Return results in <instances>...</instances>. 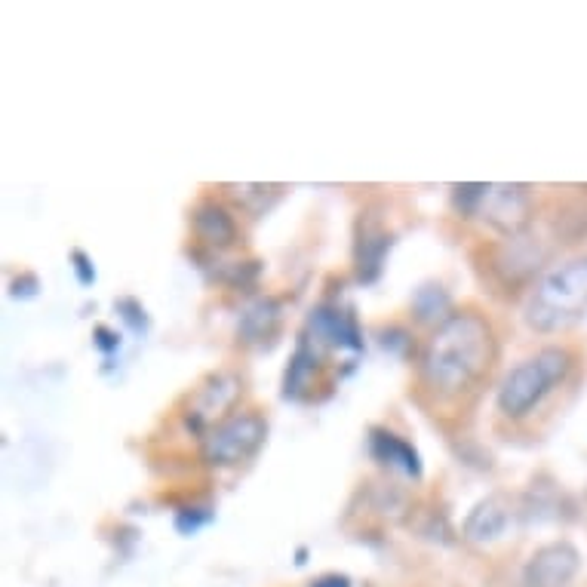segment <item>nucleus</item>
<instances>
[{
  "instance_id": "nucleus-11",
  "label": "nucleus",
  "mask_w": 587,
  "mask_h": 587,
  "mask_svg": "<svg viewBox=\"0 0 587 587\" xmlns=\"http://www.w3.org/2000/svg\"><path fill=\"white\" fill-rule=\"evenodd\" d=\"M329 351L314 345L305 332H299L296 351L289 357V366L283 372V397L286 400H311L314 388H323V375H326V360Z\"/></svg>"
},
{
  "instance_id": "nucleus-5",
  "label": "nucleus",
  "mask_w": 587,
  "mask_h": 587,
  "mask_svg": "<svg viewBox=\"0 0 587 587\" xmlns=\"http://www.w3.org/2000/svg\"><path fill=\"white\" fill-rule=\"evenodd\" d=\"M243 394V382L234 372H213L206 379L191 388V394L185 397V428L191 434H197V440H203L216 425H222L225 418H231L237 412Z\"/></svg>"
},
{
  "instance_id": "nucleus-16",
  "label": "nucleus",
  "mask_w": 587,
  "mask_h": 587,
  "mask_svg": "<svg viewBox=\"0 0 587 587\" xmlns=\"http://www.w3.org/2000/svg\"><path fill=\"white\" fill-rule=\"evenodd\" d=\"M452 311H455L452 296L440 283H425L415 289V296H412V320L415 323H425V326L437 329Z\"/></svg>"
},
{
  "instance_id": "nucleus-21",
  "label": "nucleus",
  "mask_w": 587,
  "mask_h": 587,
  "mask_svg": "<svg viewBox=\"0 0 587 587\" xmlns=\"http://www.w3.org/2000/svg\"><path fill=\"white\" fill-rule=\"evenodd\" d=\"M93 345H96L102 354H111V351H117V348H120V335H117L111 326L99 323V326L93 329Z\"/></svg>"
},
{
  "instance_id": "nucleus-14",
  "label": "nucleus",
  "mask_w": 587,
  "mask_h": 587,
  "mask_svg": "<svg viewBox=\"0 0 587 587\" xmlns=\"http://www.w3.org/2000/svg\"><path fill=\"white\" fill-rule=\"evenodd\" d=\"M511 520H514L511 498L501 495V492H492L483 501H477L461 532H465V538L474 541V544H492L508 532Z\"/></svg>"
},
{
  "instance_id": "nucleus-3",
  "label": "nucleus",
  "mask_w": 587,
  "mask_h": 587,
  "mask_svg": "<svg viewBox=\"0 0 587 587\" xmlns=\"http://www.w3.org/2000/svg\"><path fill=\"white\" fill-rule=\"evenodd\" d=\"M587 317V256H569L544 268L526 292L523 320L538 335H554Z\"/></svg>"
},
{
  "instance_id": "nucleus-8",
  "label": "nucleus",
  "mask_w": 587,
  "mask_h": 587,
  "mask_svg": "<svg viewBox=\"0 0 587 587\" xmlns=\"http://www.w3.org/2000/svg\"><path fill=\"white\" fill-rule=\"evenodd\" d=\"M302 332L329 354H363V332L354 317V308L323 302L308 314Z\"/></svg>"
},
{
  "instance_id": "nucleus-17",
  "label": "nucleus",
  "mask_w": 587,
  "mask_h": 587,
  "mask_svg": "<svg viewBox=\"0 0 587 587\" xmlns=\"http://www.w3.org/2000/svg\"><path fill=\"white\" fill-rule=\"evenodd\" d=\"M234 191H237L234 197L243 209H249V213H256V216H265L283 188L280 185H243V188H234Z\"/></svg>"
},
{
  "instance_id": "nucleus-18",
  "label": "nucleus",
  "mask_w": 587,
  "mask_h": 587,
  "mask_svg": "<svg viewBox=\"0 0 587 587\" xmlns=\"http://www.w3.org/2000/svg\"><path fill=\"white\" fill-rule=\"evenodd\" d=\"M209 520H213V508H206V505H188L176 514V529L182 535H194L197 529H203Z\"/></svg>"
},
{
  "instance_id": "nucleus-9",
  "label": "nucleus",
  "mask_w": 587,
  "mask_h": 587,
  "mask_svg": "<svg viewBox=\"0 0 587 587\" xmlns=\"http://www.w3.org/2000/svg\"><path fill=\"white\" fill-rule=\"evenodd\" d=\"M581 569V554L572 541H548L526 560L523 587H569Z\"/></svg>"
},
{
  "instance_id": "nucleus-7",
  "label": "nucleus",
  "mask_w": 587,
  "mask_h": 587,
  "mask_svg": "<svg viewBox=\"0 0 587 587\" xmlns=\"http://www.w3.org/2000/svg\"><path fill=\"white\" fill-rule=\"evenodd\" d=\"M544 262H548V253H544L541 240L523 231L517 237H501V243L489 246L486 265L501 286H520V283L532 286L544 271Z\"/></svg>"
},
{
  "instance_id": "nucleus-1",
  "label": "nucleus",
  "mask_w": 587,
  "mask_h": 587,
  "mask_svg": "<svg viewBox=\"0 0 587 587\" xmlns=\"http://www.w3.org/2000/svg\"><path fill=\"white\" fill-rule=\"evenodd\" d=\"M501 360V339L492 317L465 305L455 308L425 339L415 360V400L434 418L468 412Z\"/></svg>"
},
{
  "instance_id": "nucleus-19",
  "label": "nucleus",
  "mask_w": 587,
  "mask_h": 587,
  "mask_svg": "<svg viewBox=\"0 0 587 587\" xmlns=\"http://www.w3.org/2000/svg\"><path fill=\"white\" fill-rule=\"evenodd\" d=\"M117 311L123 314V320H127V326L133 332H145L148 329V314H145V308L136 299H120L117 302Z\"/></svg>"
},
{
  "instance_id": "nucleus-6",
  "label": "nucleus",
  "mask_w": 587,
  "mask_h": 587,
  "mask_svg": "<svg viewBox=\"0 0 587 587\" xmlns=\"http://www.w3.org/2000/svg\"><path fill=\"white\" fill-rule=\"evenodd\" d=\"M471 219H480L501 237H517L529 231L532 191L526 185H483Z\"/></svg>"
},
{
  "instance_id": "nucleus-23",
  "label": "nucleus",
  "mask_w": 587,
  "mask_h": 587,
  "mask_svg": "<svg viewBox=\"0 0 587 587\" xmlns=\"http://www.w3.org/2000/svg\"><path fill=\"white\" fill-rule=\"evenodd\" d=\"M311 587H354V584H351V578L342 575V572H326V575L314 578Z\"/></svg>"
},
{
  "instance_id": "nucleus-20",
  "label": "nucleus",
  "mask_w": 587,
  "mask_h": 587,
  "mask_svg": "<svg viewBox=\"0 0 587 587\" xmlns=\"http://www.w3.org/2000/svg\"><path fill=\"white\" fill-rule=\"evenodd\" d=\"M71 268L80 280V286H93L96 283V268H93V259L83 253V249H71Z\"/></svg>"
},
{
  "instance_id": "nucleus-12",
  "label": "nucleus",
  "mask_w": 587,
  "mask_h": 587,
  "mask_svg": "<svg viewBox=\"0 0 587 587\" xmlns=\"http://www.w3.org/2000/svg\"><path fill=\"white\" fill-rule=\"evenodd\" d=\"M391 246H394V234L375 216L360 213L357 234H354V271L360 283H375L382 277Z\"/></svg>"
},
{
  "instance_id": "nucleus-22",
  "label": "nucleus",
  "mask_w": 587,
  "mask_h": 587,
  "mask_svg": "<svg viewBox=\"0 0 587 587\" xmlns=\"http://www.w3.org/2000/svg\"><path fill=\"white\" fill-rule=\"evenodd\" d=\"M37 289H40V283H37L34 274H19V277L10 283V296H13V299H34V296H37Z\"/></svg>"
},
{
  "instance_id": "nucleus-2",
  "label": "nucleus",
  "mask_w": 587,
  "mask_h": 587,
  "mask_svg": "<svg viewBox=\"0 0 587 587\" xmlns=\"http://www.w3.org/2000/svg\"><path fill=\"white\" fill-rule=\"evenodd\" d=\"M575 366L578 357L569 345L538 348L501 379L495 391V412L511 425L526 422L572 379Z\"/></svg>"
},
{
  "instance_id": "nucleus-13",
  "label": "nucleus",
  "mask_w": 587,
  "mask_h": 587,
  "mask_svg": "<svg viewBox=\"0 0 587 587\" xmlns=\"http://www.w3.org/2000/svg\"><path fill=\"white\" fill-rule=\"evenodd\" d=\"M283 326V305L274 296H259L249 302L237 323V339L249 348H274Z\"/></svg>"
},
{
  "instance_id": "nucleus-4",
  "label": "nucleus",
  "mask_w": 587,
  "mask_h": 587,
  "mask_svg": "<svg viewBox=\"0 0 587 587\" xmlns=\"http://www.w3.org/2000/svg\"><path fill=\"white\" fill-rule=\"evenodd\" d=\"M268 422L259 409H237L222 425L200 440V461L213 471H231L249 465L265 446Z\"/></svg>"
},
{
  "instance_id": "nucleus-15",
  "label": "nucleus",
  "mask_w": 587,
  "mask_h": 587,
  "mask_svg": "<svg viewBox=\"0 0 587 587\" xmlns=\"http://www.w3.org/2000/svg\"><path fill=\"white\" fill-rule=\"evenodd\" d=\"M369 452L382 468L397 471L409 480H422V455H418V449L409 440H403L400 434H394L388 428H372L369 431Z\"/></svg>"
},
{
  "instance_id": "nucleus-10",
  "label": "nucleus",
  "mask_w": 587,
  "mask_h": 587,
  "mask_svg": "<svg viewBox=\"0 0 587 587\" xmlns=\"http://www.w3.org/2000/svg\"><path fill=\"white\" fill-rule=\"evenodd\" d=\"M191 231H194V240L203 249H209V253H225V249L237 246L240 240V225H237L234 209L216 197H203L194 203Z\"/></svg>"
}]
</instances>
